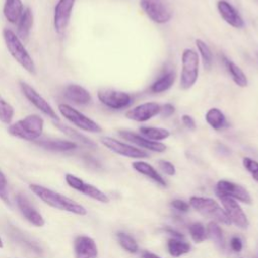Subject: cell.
I'll use <instances>...</instances> for the list:
<instances>
[{
    "label": "cell",
    "instance_id": "1",
    "mask_svg": "<svg viewBox=\"0 0 258 258\" xmlns=\"http://www.w3.org/2000/svg\"><path fill=\"white\" fill-rule=\"evenodd\" d=\"M29 188L41 201L54 209L70 212L80 216H85L87 214V210L85 209V207L59 192L35 183H31L29 185Z\"/></svg>",
    "mask_w": 258,
    "mask_h": 258
},
{
    "label": "cell",
    "instance_id": "2",
    "mask_svg": "<svg viewBox=\"0 0 258 258\" xmlns=\"http://www.w3.org/2000/svg\"><path fill=\"white\" fill-rule=\"evenodd\" d=\"M43 125L44 121L39 115L31 114L13 124H10L7 131L14 137L27 141H35L41 136Z\"/></svg>",
    "mask_w": 258,
    "mask_h": 258
},
{
    "label": "cell",
    "instance_id": "3",
    "mask_svg": "<svg viewBox=\"0 0 258 258\" xmlns=\"http://www.w3.org/2000/svg\"><path fill=\"white\" fill-rule=\"evenodd\" d=\"M3 38L5 45L11 54V56L29 74L35 75L36 68L35 63L21 42L20 38L12 30L5 28L3 29Z\"/></svg>",
    "mask_w": 258,
    "mask_h": 258
},
{
    "label": "cell",
    "instance_id": "4",
    "mask_svg": "<svg viewBox=\"0 0 258 258\" xmlns=\"http://www.w3.org/2000/svg\"><path fill=\"white\" fill-rule=\"evenodd\" d=\"M199 54L191 48H185L181 54V71L179 86L182 90L190 89L199 78Z\"/></svg>",
    "mask_w": 258,
    "mask_h": 258
},
{
    "label": "cell",
    "instance_id": "5",
    "mask_svg": "<svg viewBox=\"0 0 258 258\" xmlns=\"http://www.w3.org/2000/svg\"><path fill=\"white\" fill-rule=\"evenodd\" d=\"M189 205L205 217L211 218L214 221H217L225 225L232 224L225 210H223L219 206V204L213 199L203 197H191L189 200Z\"/></svg>",
    "mask_w": 258,
    "mask_h": 258
},
{
    "label": "cell",
    "instance_id": "6",
    "mask_svg": "<svg viewBox=\"0 0 258 258\" xmlns=\"http://www.w3.org/2000/svg\"><path fill=\"white\" fill-rule=\"evenodd\" d=\"M140 7L146 16L157 24L167 23L173 11L166 0H140Z\"/></svg>",
    "mask_w": 258,
    "mask_h": 258
},
{
    "label": "cell",
    "instance_id": "7",
    "mask_svg": "<svg viewBox=\"0 0 258 258\" xmlns=\"http://www.w3.org/2000/svg\"><path fill=\"white\" fill-rule=\"evenodd\" d=\"M58 111L67 120H69L71 123L84 131L91 133L102 132V127L97 122L68 104H59Z\"/></svg>",
    "mask_w": 258,
    "mask_h": 258
},
{
    "label": "cell",
    "instance_id": "8",
    "mask_svg": "<svg viewBox=\"0 0 258 258\" xmlns=\"http://www.w3.org/2000/svg\"><path fill=\"white\" fill-rule=\"evenodd\" d=\"M97 96L104 106L112 110H123L133 103L132 95L123 91L103 89L98 91Z\"/></svg>",
    "mask_w": 258,
    "mask_h": 258
},
{
    "label": "cell",
    "instance_id": "9",
    "mask_svg": "<svg viewBox=\"0 0 258 258\" xmlns=\"http://www.w3.org/2000/svg\"><path fill=\"white\" fill-rule=\"evenodd\" d=\"M101 143L109 150L129 158H147L148 153L139 147H135L128 143L109 136H103L100 139Z\"/></svg>",
    "mask_w": 258,
    "mask_h": 258
},
{
    "label": "cell",
    "instance_id": "10",
    "mask_svg": "<svg viewBox=\"0 0 258 258\" xmlns=\"http://www.w3.org/2000/svg\"><path fill=\"white\" fill-rule=\"evenodd\" d=\"M19 84H20V89L23 95L32 105H34L39 111H41L44 115L52 119L54 122H59V118L55 113V111L35 89H33L30 85H28L23 81H21Z\"/></svg>",
    "mask_w": 258,
    "mask_h": 258
},
{
    "label": "cell",
    "instance_id": "11",
    "mask_svg": "<svg viewBox=\"0 0 258 258\" xmlns=\"http://www.w3.org/2000/svg\"><path fill=\"white\" fill-rule=\"evenodd\" d=\"M217 196L222 202L225 208V212L228 215L231 223L235 224L239 228L246 229L249 226V221L247 219V216L243 212L242 208L237 203V201L231 197H228L220 192H217Z\"/></svg>",
    "mask_w": 258,
    "mask_h": 258
},
{
    "label": "cell",
    "instance_id": "12",
    "mask_svg": "<svg viewBox=\"0 0 258 258\" xmlns=\"http://www.w3.org/2000/svg\"><path fill=\"white\" fill-rule=\"evenodd\" d=\"M77 0H58L54 6L53 26L57 34H62L67 29L72 12Z\"/></svg>",
    "mask_w": 258,
    "mask_h": 258
},
{
    "label": "cell",
    "instance_id": "13",
    "mask_svg": "<svg viewBox=\"0 0 258 258\" xmlns=\"http://www.w3.org/2000/svg\"><path fill=\"white\" fill-rule=\"evenodd\" d=\"M66 181L67 183L74 189L80 191V192H83L84 195L98 201V202H101V203H108L109 202V199L108 197L102 191L100 190L99 188H97L96 186L90 184V183H87L85 182L83 179H81L80 177L74 175V174H71V173H67L66 176Z\"/></svg>",
    "mask_w": 258,
    "mask_h": 258
},
{
    "label": "cell",
    "instance_id": "14",
    "mask_svg": "<svg viewBox=\"0 0 258 258\" xmlns=\"http://www.w3.org/2000/svg\"><path fill=\"white\" fill-rule=\"evenodd\" d=\"M160 105L156 102H145L129 109L125 116L135 122H147L159 115Z\"/></svg>",
    "mask_w": 258,
    "mask_h": 258
},
{
    "label": "cell",
    "instance_id": "15",
    "mask_svg": "<svg viewBox=\"0 0 258 258\" xmlns=\"http://www.w3.org/2000/svg\"><path fill=\"white\" fill-rule=\"evenodd\" d=\"M118 133L123 139L137 145L138 147H141L153 152H163L166 150V145L163 144L162 142L149 140L144 136L137 134L135 132L128 131V130H119Z\"/></svg>",
    "mask_w": 258,
    "mask_h": 258
},
{
    "label": "cell",
    "instance_id": "16",
    "mask_svg": "<svg viewBox=\"0 0 258 258\" xmlns=\"http://www.w3.org/2000/svg\"><path fill=\"white\" fill-rule=\"evenodd\" d=\"M216 192L226 195L228 197L233 198L234 200H238L246 204H251L252 202V199L245 187L228 180H220L217 183Z\"/></svg>",
    "mask_w": 258,
    "mask_h": 258
},
{
    "label": "cell",
    "instance_id": "17",
    "mask_svg": "<svg viewBox=\"0 0 258 258\" xmlns=\"http://www.w3.org/2000/svg\"><path fill=\"white\" fill-rule=\"evenodd\" d=\"M217 8L221 17L234 28H243L245 22L239 12L226 0H220L217 3Z\"/></svg>",
    "mask_w": 258,
    "mask_h": 258
},
{
    "label": "cell",
    "instance_id": "18",
    "mask_svg": "<svg viewBox=\"0 0 258 258\" xmlns=\"http://www.w3.org/2000/svg\"><path fill=\"white\" fill-rule=\"evenodd\" d=\"M76 258H97L98 248L95 241L88 236H78L74 242Z\"/></svg>",
    "mask_w": 258,
    "mask_h": 258
},
{
    "label": "cell",
    "instance_id": "19",
    "mask_svg": "<svg viewBox=\"0 0 258 258\" xmlns=\"http://www.w3.org/2000/svg\"><path fill=\"white\" fill-rule=\"evenodd\" d=\"M16 202H17V206H18L21 214L24 216V218L29 223H31L32 225H34L36 227L44 226L45 221H44L43 217L29 204V202L27 201V199L24 196H22L21 194L17 195Z\"/></svg>",
    "mask_w": 258,
    "mask_h": 258
},
{
    "label": "cell",
    "instance_id": "20",
    "mask_svg": "<svg viewBox=\"0 0 258 258\" xmlns=\"http://www.w3.org/2000/svg\"><path fill=\"white\" fill-rule=\"evenodd\" d=\"M63 95L69 101L77 105L85 106V105H89L92 102V96L89 93V91L77 84L68 85L64 88Z\"/></svg>",
    "mask_w": 258,
    "mask_h": 258
},
{
    "label": "cell",
    "instance_id": "21",
    "mask_svg": "<svg viewBox=\"0 0 258 258\" xmlns=\"http://www.w3.org/2000/svg\"><path fill=\"white\" fill-rule=\"evenodd\" d=\"M35 144L38 146L49 150V151H58V152H64L70 151L75 148H77V143L70 140H63V139H40L35 140Z\"/></svg>",
    "mask_w": 258,
    "mask_h": 258
},
{
    "label": "cell",
    "instance_id": "22",
    "mask_svg": "<svg viewBox=\"0 0 258 258\" xmlns=\"http://www.w3.org/2000/svg\"><path fill=\"white\" fill-rule=\"evenodd\" d=\"M224 66L226 68V70L228 71V73L230 74L233 82L241 88H245L248 86V78L245 75V73L242 71V69L237 66L234 61H232L231 59L227 58L225 55L222 56Z\"/></svg>",
    "mask_w": 258,
    "mask_h": 258
},
{
    "label": "cell",
    "instance_id": "23",
    "mask_svg": "<svg viewBox=\"0 0 258 258\" xmlns=\"http://www.w3.org/2000/svg\"><path fill=\"white\" fill-rule=\"evenodd\" d=\"M24 11L21 0H5L3 14L8 22L16 24Z\"/></svg>",
    "mask_w": 258,
    "mask_h": 258
},
{
    "label": "cell",
    "instance_id": "24",
    "mask_svg": "<svg viewBox=\"0 0 258 258\" xmlns=\"http://www.w3.org/2000/svg\"><path fill=\"white\" fill-rule=\"evenodd\" d=\"M206 122L215 130H223L229 126L225 114L219 108H211L205 115Z\"/></svg>",
    "mask_w": 258,
    "mask_h": 258
},
{
    "label": "cell",
    "instance_id": "25",
    "mask_svg": "<svg viewBox=\"0 0 258 258\" xmlns=\"http://www.w3.org/2000/svg\"><path fill=\"white\" fill-rule=\"evenodd\" d=\"M132 167L139 173L146 175L147 177L154 180L161 186H166V181L164 178L157 172V170L149 163L145 161H135L132 163Z\"/></svg>",
    "mask_w": 258,
    "mask_h": 258
},
{
    "label": "cell",
    "instance_id": "26",
    "mask_svg": "<svg viewBox=\"0 0 258 258\" xmlns=\"http://www.w3.org/2000/svg\"><path fill=\"white\" fill-rule=\"evenodd\" d=\"M174 81H175V73L172 71H167L150 85L149 90L153 94L163 93L172 87V85L174 84Z\"/></svg>",
    "mask_w": 258,
    "mask_h": 258
},
{
    "label": "cell",
    "instance_id": "27",
    "mask_svg": "<svg viewBox=\"0 0 258 258\" xmlns=\"http://www.w3.org/2000/svg\"><path fill=\"white\" fill-rule=\"evenodd\" d=\"M33 24V14L29 7H26L17 22V36L26 39L30 33Z\"/></svg>",
    "mask_w": 258,
    "mask_h": 258
},
{
    "label": "cell",
    "instance_id": "28",
    "mask_svg": "<svg viewBox=\"0 0 258 258\" xmlns=\"http://www.w3.org/2000/svg\"><path fill=\"white\" fill-rule=\"evenodd\" d=\"M140 135L144 136L145 138L152 140V141H158L164 140L170 136V131L165 128L160 127H152V126H141L139 127Z\"/></svg>",
    "mask_w": 258,
    "mask_h": 258
},
{
    "label": "cell",
    "instance_id": "29",
    "mask_svg": "<svg viewBox=\"0 0 258 258\" xmlns=\"http://www.w3.org/2000/svg\"><path fill=\"white\" fill-rule=\"evenodd\" d=\"M55 126L62 132L64 133L67 136H69L71 139H73L74 141H78V142H81L82 144L88 146V147H92V148H95L96 147V143L94 141H92L90 138H88L87 136L81 134L80 132H78L77 130L67 126V125H63V124H60L59 122H54Z\"/></svg>",
    "mask_w": 258,
    "mask_h": 258
},
{
    "label": "cell",
    "instance_id": "30",
    "mask_svg": "<svg viewBox=\"0 0 258 258\" xmlns=\"http://www.w3.org/2000/svg\"><path fill=\"white\" fill-rule=\"evenodd\" d=\"M196 46L198 48L199 54L201 55L203 67L206 70H211V68L213 66L214 56H213V52H212L210 46L202 39H196Z\"/></svg>",
    "mask_w": 258,
    "mask_h": 258
},
{
    "label": "cell",
    "instance_id": "31",
    "mask_svg": "<svg viewBox=\"0 0 258 258\" xmlns=\"http://www.w3.org/2000/svg\"><path fill=\"white\" fill-rule=\"evenodd\" d=\"M167 249L172 257H179L188 253L190 251V246L180 239L170 238L167 242Z\"/></svg>",
    "mask_w": 258,
    "mask_h": 258
},
{
    "label": "cell",
    "instance_id": "32",
    "mask_svg": "<svg viewBox=\"0 0 258 258\" xmlns=\"http://www.w3.org/2000/svg\"><path fill=\"white\" fill-rule=\"evenodd\" d=\"M207 236L214 241V243L220 248L224 249L225 248V242H224V237H223V232L220 226L216 222H210L207 226Z\"/></svg>",
    "mask_w": 258,
    "mask_h": 258
},
{
    "label": "cell",
    "instance_id": "33",
    "mask_svg": "<svg viewBox=\"0 0 258 258\" xmlns=\"http://www.w3.org/2000/svg\"><path fill=\"white\" fill-rule=\"evenodd\" d=\"M117 238H118V241H119L121 247L124 250H126L127 252L134 254L138 251V245H137L136 241L130 235H128L126 233L119 232L117 234Z\"/></svg>",
    "mask_w": 258,
    "mask_h": 258
},
{
    "label": "cell",
    "instance_id": "34",
    "mask_svg": "<svg viewBox=\"0 0 258 258\" xmlns=\"http://www.w3.org/2000/svg\"><path fill=\"white\" fill-rule=\"evenodd\" d=\"M13 107L0 96V121L5 124H10L13 119Z\"/></svg>",
    "mask_w": 258,
    "mask_h": 258
},
{
    "label": "cell",
    "instance_id": "35",
    "mask_svg": "<svg viewBox=\"0 0 258 258\" xmlns=\"http://www.w3.org/2000/svg\"><path fill=\"white\" fill-rule=\"evenodd\" d=\"M189 234L191 239L197 242V243H201L203 242L208 236H207V231L204 227V225L202 223H194L189 226L188 228Z\"/></svg>",
    "mask_w": 258,
    "mask_h": 258
},
{
    "label": "cell",
    "instance_id": "36",
    "mask_svg": "<svg viewBox=\"0 0 258 258\" xmlns=\"http://www.w3.org/2000/svg\"><path fill=\"white\" fill-rule=\"evenodd\" d=\"M243 165L251 173L252 177L258 182V162L250 157H244Z\"/></svg>",
    "mask_w": 258,
    "mask_h": 258
},
{
    "label": "cell",
    "instance_id": "37",
    "mask_svg": "<svg viewBox=\"0 0 258 258\" xmlns=\"http://www.w3.org/2000/svg\"><path fill=\"white\" fill-rule=\"evenodd\" d=\"M0 199L4 203L10 205V199H9L8 189H7V179L1 170H0Z\"/></svg>",
    "mask_w": 258,
    "mask_h": 258
},
{
    "label": "cell",
    "instance_id": "38",
    "mask_svg": "<svg viewBox=\"0 0 258 258\" xmlns=\"http://www.w3.org/2000/svg\"><path fill=\"white\" fill-rule=\"evenodd\" d=\"M158 165L164 173H166L168 175H174L175 174V167L171 162H169L167 160H159Z\"/></svg>",
    "mask_w": 258,
    "mask_h": 258
},
{
    "label": "cell",
    "instance_id": "39",
    "mask_svg": "<svg viewBox=\"0 0 258 258\" xmlns=\"http://www.w3.org/2000/svg\"><path fill=\"white\" fill-rule=\"evenodd\" d=\"M175 112V108L172 104L170 103H166V104H163L160 106V112H159V115L163 118H168L170 117L171 115H173V113Z\"/></svg>",
    "mask_w": 258,
    "mask_h": 258
},
{
    "label": "cell",
    "instance_id": "40",
    "mask_svg": "<svg viewBox=\"0 0 258 258\" xmlns=\"http://www.w3.org/2000/svg\"><path fill=\"white\" fill-rule=\"evenodd\" d=\"M181 122L182 124L188 129V130H196L197 128V125H196V122H195V119L187 115V114H184L181 116Z\"/></svg>",
    "mask_w": 258,
    "mask_h": 258
},
{
    "label": "cell",
    "instance_id": "41",
    "mask_svg": "<svg viewBox=\"0 0 258 258\" xmlns=\"http://www.w3.org/2000/svg\"><path fill=\"white\" fill-rule=\"evenodd\" d=\"M171 206L180 211V212H187L188 209H189V205L187 203H185L184 201H181V200H174L171 202Z\"/></svg>",
    "mask_w": 258,
    "mask_h": 258
},
{
    "label": "cell",
    "instance_id": "42",
    "mask_svg": "<svg viewBox=\"0 0 258 258\" xmlns=\"http://www.w3.org/2000/svg\"><path fill=\"white\" fill-rule=\"evenodd\" d=\"M230 245H231V248L233 249V251H235V252H240L243 248L242 240L239 237H233L231 239Z\"/></svg>",
    "mask_w": 258,
    "mask_h": 258
},
{
    "label": "cell",
    "instance_id": "43",
    "mask_svg": "<svg viewBox=\"0 0 258 258\" xmlns=\"http://www.w3.org/2000/svg\"><path fill=\"white\" fill-rule=\"evenodd\" d=\"M164 230H165L167 233H169L170 235H172L173 238H176V239H183V235L180 234V233H178V232L175 231V230H172V229H170V228H165Z\"/></svg>",
    "mask_w": 258,
    "mask_h": 258
},
{
    "label": "cell",
    "instance_id": "44",
    "mask_svg": "<svg viewBox=\"0 0 258 258\" xmlns=\"http://www.w3.org/2000/svg\"><path fill=\"white\" fill-rule=\"evenodd\" d=\"M142 258H160L159 256L153 254V253H150V252H147V251H144L142 253Z\"/></svg>",
    "mask_w": 258,
    "mask_h": 258
},
{
    "label": "cell",
    "instance_id": "45",
    "mask_svg": "<svg viewBox=\"0 0 258 258\" xmlns=\"http://www.w3.org/2000/svg\"><path fill=\"white\" fill-rule=\"evenodd\" d=\"M3 247V242H2V239L0 238V248H2Z\"/></svg>",
    "mask_w": 258,
    "mask_h": 258
}]
</instances>
